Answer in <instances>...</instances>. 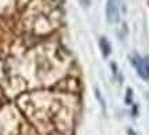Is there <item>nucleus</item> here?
<instances>
[{"label":"nucleus","mask_w":149,"mask_h":135,"mask_svg":"<svg viewBox=\"0 0 149 135\" xmlns=\"http://www.w3.org/2000/svg\"><path fill=\"white\" fill-rule=\"evenodd\" d=\"M131 64L135 68L139 77L149 81V58L148 57H141L138 54H133L131 55Z\"/></svg>","instance_id":"obj_1"},{"label":"nucleus","mask_w":149,"mask_h":135,"mask_svg":"<svg viewBox=\"0 0 149 135\" xmlns=\"http://www.w3.org/2000/svg\"><path fill=\"white\" fill-rule=\"evenodd\" d=\"M122 0H107V21L109 24H117L120 19Z\"/></svg>","instance_id":"obj_2"},{"label":"nucleus","mask_w":149,"mask_h":135,"mask_svg":"<svg viewBox=\"0 0 149 135\" xmlns=\"http://www.w3.org/2000/svg\"><path fill=\"white\" fill-rule=\"evenodd\" d=\"M100 47H101V51H102V55L105 57V58H108L109 57V54H111V43L108 42V39L105 37H101L100 39Z\"/></svg>","instance_id":"obj_3"}]
</instances>
